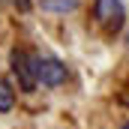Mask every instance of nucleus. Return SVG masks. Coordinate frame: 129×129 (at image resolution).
<instances>
[{
  "mask_svg": "<svg viewBox=\"0 0 129 129\" xmlns=\"http://www.w3.org/2000/svg\"><path fill=\"white\" fill-rule=\"evenodd\" d=\"M39 57L30 54V51H12V72H15V78H18V87L24 90V93H30L36 90V84H39Z\"/></svg>",
  "mask_w": 129,
  "mask_h": 129,
  "instance_id": "obj_1",
  "label": "nucleus"
},
{
  "mask_svg": "<svg viewBox=\"0 0 129 129\" xmlns=\"http://www.w3.org/2000/svg\"><path fill=\"white\" fill-rule=\"evenodd\" d=\"M93 15L102 27L108 30H120L123 24V3L120 0H93Z\"/></svg>",
  "mask_w": 129,
  "mask_h": 129,
  "instance_id": "obj_2",
  "label": "nucleus"
},
{
  "mask_svg": "<svg viewBox=\"0 0 129 129\" xmlns=\"http://www.w3.org/2000/svg\"><path fill=\"white\" fill-rule=\"evenodd\" d=\"M39 84L45 87H60L66 81V66L57 60V57H39Z\"/></svg>",
  "mask_w": 129,
  "mask_h": 129,
  "instance_id": "obj_3",
  "label": "nucleus"
},
{
  "mask_svg": "<svg viewBox=\"0 0 129 129\" xmlns=\"http://www.w3.org/2000/svg\"><path fill=\"white\" fill-rule=\"evenodd\" d=\"M12 105H15V90L9 87V81L0 78V111H12Z\"/></svg>",
  "mask_w": 129,
  "mask_h": 129,
  "instance_id": "obj_4",
  "label": "nucleus"
},
{
  "mask_svg": "<svg viewBox=\"0 0 129 129\" xmlns=\"http://www.w3.org/2000/svg\"><path fill=\"white\" fill-rule=\"evenodd\" d=\"M42 6L51 9V12H69V9L78 6V0H42Z\"/></svg>",
  "mask_w": 129,
  "mask_h": 129,
  "instance_id": "obj_5",
  "label": "nucleus"
},
{
  "mask_svg": "<svg viewBox=\"0 0 129 129\" xmlns=\"http://www.w3.org/2000/svg\"><path fill=\"white\" fill-rule=\"evenodd\" d=\"M0 3L9 9H18V12H30V0H0Z\"/></svg>",
  "mask_w": 129,
  "mask_h": 129,
  "instance_id": "obj_6",
  "label": "nucleus"
},
{
  "mask_svg": "<svg viewBox=\"0 0 129 129\" xmlns=\"http://www.w3.org/2000/svg\"><path fill=\"white\" fill-rule=\"evenodd\" d=\"M120 129H129V120H126V123H123V126H120Z\"/></svg>",
  "mask_w": 129,
  "mask_h": 129,
  "instance_id": "obj_7",
  "label": "nucleus"
}]
</instances>
